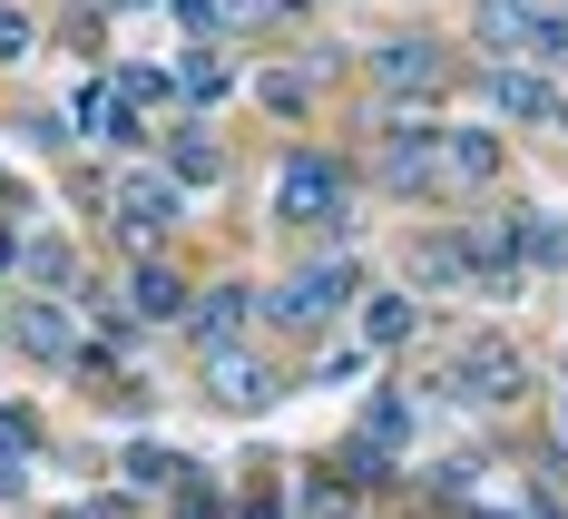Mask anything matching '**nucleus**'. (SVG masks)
<instances>
[{"mask_svg": "<svg viewBox=\"0 0 568 519\" xmlns=\"http://www.w3.org/2000/svg\"><path fill=\"white\" fill-rule=\"evenodd\" d=\"M559 431H568V403H559Z\"/></svg>", "mask_w": 568, "mask_h": 519, "instance_id": "b1692460", "label": "nucleus"}, {"mask_svg": "<svg viewBox=\"0 0 568 519\" xmlns=\"http://www.w3.org/2000/svg\"><path fill=\"white\" fill-rule=\"evenodd\" d=\"M168 167H176V176H216V147H206V138H176Z\"/></svg>", "mask_w": 568, "mask_h": 519, "instance_id": "4be33fe9", "label": "nucleus"}, {"mask_svg": "<svg viewBox=\"0 0 568 519\" xmlns=\"http://www.w3.org/2000/svg\"><path fill=\"white\" fill-rule=\"evenodd\" d=\"M363 334H373V344H402V334H412V304H402V294H373V304H363Z\"/></svg>", "mask_w": 568, "mask_h": 519, "instance_id": "f3484780", "label": "nucleus"}, {"mask_svg": "<svg viewBox=\"0 0 568 519\" xmlns=\"http://www.w3.org/2000/svg\"><path fill=\"white\" fill-rule=\"evenodd\" d=\"M216 393H226V403H265V393H275V373H265V363H235V353H216Z\"/></svg>", "mask_w": 568, "mask_h": 519, "instance_id": "f8f14e48", "label": "nucleus"}, {"mask_svg": "<svg viewBox=\"0 0 568 519\" xmlns=\"http://www.w3.org/2000/svg\"><path fill=\"white\" fill-rule=\"evenodd\" d=\"M138 314H158V324H168V314H186V285H176L168 265H148V275H138Z\"/></svg>", "mask_w": 568, "mask_h": 519, "instance_id": "2eb2a0df", "label": "nucleus"}, {"mask_svg": "<svg viewBox=\"0 0 568 519\" xmlns=\"http://www.w3.org/2000/svg\"><path fill=\"white\" fill-rule=\"evenodd\" d=\"M275 216H284V226H324V216H343V167H334V157H294Z\"/></svg>", "mask_w": 568, "mask_h": 519, "instance_id": "7ed1b4c3", "label": "nucleus"}, {"mask_svg": "<svg viewBox=\"0 0 568 519\" xmlns=\"http://www.w3.org/2000/svg\"><path fill=\"white\" fill-rule=\"evenodd\" d=\"M118 226L138 235V245H158V235L176 226V176H118Z\"/></svg>", "mask_w": 568, "mask_h": 519, "instance_id": "20e7f679", "label": "nucleus"}, {"mask_svg": "<svg viewBox=\"0 0 568 519\" xmlns=\"http://www.w3.org/2000/svg\"><path fill=\"white\" fill-rule=\"evenodd\" d=\"M176 89H186L196 109H216V99H226V69H216V59H186V69H176Z\"/></svg>", "mask_w": 568, "mask_h": 519, "instance_id": "6ab92c4d", "label": "nucleus"}, {"mask_svg": "<svg viewBox=\"0 0 568 519\" xmlns=\"http://www.w3.org/2000/svg\"><path fill=\"white\" fill-rule=\"evenodd\" d=\"M20 265H30V285H69V245H59V235H30Z\"/></svg>", "mask_w": 568, "mask_h": 519, "instance_id": "dca6fc26", "label": "nucleus"}, {"mask_svg": "<svg viewBox=\"0 0 568 519\" xmlns=\"http://www.w3.org/2000/svg\"><path fill=\"white\" fill-rule=\"evenodd\" d=\"M255 99H265L275 118H304V99H314V89H304L294 69H265V79H255Z\"/></svg>", "mask_w": 568, "mask_h": 519, "instance_id": "a211bd4d", "label": "nucleus"}, {"mask_svg": "<svg viewBox=\"0 0 568 519\" xmlns=\"http://www.w3.org/2000/svg\"><path fill=\"white\" fill-rule=\"evenodd\" d=\"M245 314H255V294H245V285L206 294V304H196V344H206V353H226V344H235V324H245Z\"/></svg>", "mask_w": 568, "mask_h": 519, "instance_id": "6e6552de", "label": "nucleus"}, {"mask_svg": "<svg viewBox=\"0 0 568 519\" xmlns=\"http://www.w3.org/2000/svg\"><path fill=\"white\" fill-rule=\"evenodd\" d=\"M168 20H176V30H186V40H196V50L216 40V0H168Z\"/></svg>", "mask_w": 568, "mask_h": 519, "instance_id": "aec40b11", "label": "nucleus"}, {"mask_svg": "<svg viewBox=\"0 0 568 519\" xmlns=\"http://www.w3.org/2000/svg\"><path fill=\"white\" fill-rule=\"evenodd\" d=\"M20 50H30V20H20V10L0 0V59H20Z\"/></svg>", "mask_w": 568, "mask_h": 519, "instance_id": "5701e85b", "label": "nucleus"}, {"mask_svg": "<svg viewBox=\"0 0 568 519\" xmlns=\"http://www.w3.org/2000/svg\"><path fill=\"white\" fill-rule=\"evenodd\" d=\"M529 50H539V59L568 50V10H529Z\"/></svg>", "mask_w": 568, "mask_h": 519, "instance_id": "412c9836", "label": "nucleus"}, {"mask_svg": "<svg viewBox=\"0 0 568 519\" xmlns=\"http://www.w3.org/2000/svg\"><path fill=\"white\" fill-rule=\"evenodd\" d=\"M452 393L460 403H519L529 393V363L510 353V334H470L460 363H452Z\"/></svg>", "mask_w": 568, "mask_h": 519, "instance_id": "f257e3e1", "label": "nucleus"}, {"mask_svg": "<svg viewBox=\"0 0 568 519\" xmlns=\"http://www.w3.org/2000/svg\"><path fill=\"white\" fill-rule=\"evenodd\" d=\"M490 176H500V138L452 128V186H490Z\"/></svg>", "mask_w": 568, "mask_h": 519, "instance_id": "9d476101", "label": "nucleus"}, {"mask_svg": "<svg viewBox=\"0 0 568 519\" xmlns=\"http://www.w3.org/2000/svg\"><path fill=\"white\" fill-rule=\"evenodd\" d=\"M432 79H442V50L432 40H393L383 50V89H432Z\"/></svg>", "mask_w": 568, "mask_h": 519, "instance_id": "1a4fd4ad", "label": "nucleus"}, {"mask_svg": "<svg viewBox=\"0 0 568 519\" xmlns=\"http://www.w3.org/2000/svg\"><path fill=\"white\" fill-rule=\"evenodd\" d=\"M10 344L59 363V353L79 344V324H69V304H50V294H20V304H10Z\"/></svg>", "mask_w": 568, "mask_h": 519, "instance_id": "423d86ee", "label": "nucleus"}, {"mask_svg": "<svg viewBox=\"0 0 568 519\" xmlns=\"http://www.w3.org/2000/svg\"><path fill=\"white\" fill-rule=\"evenodd\" d=\"M383 186L393 196H452V138H383Z\"/></svg>", "mask_w": 568, "mask_h": 519, "instance_id": "f03ea898", "label": "nucleus"}, {"mask_svg": "<svg viewBox=\"0 0 568 519\" xmlns=\"http://www.w3.org/2000/svg\"><path fill=\"white\" fill-rule=\"evenodd\" d=\"M519 255L529 265H568V226L559 216H519Z\"/></svg>", "mask_w": 568, "mask_h": 519, "instance_id": "ddd939ff", "label": "nucleus"}, {"mask_svg": "<svg viewBox=\"0 0 568 519\" xmlns=\"http://www.w3.org/2000/svg\"><path fill=\"white\" fill-rule=\"evenodd\" d=\"M353 294H363L353 265H314V275H304V285H284L265 314H275V324H314V314H334V304H353Z\"/></svg>", "mask_w": 568, "mask_h": 519, "instance_id": "39448f33", "label": "nucleus"}, {"mask_svg": "<svg viewBox=\"0 0 568 519\" xmlns=\"http://www.w3.org/2000/svg\"><path fill=\"white\" fill-rule=\"evenodd\" d=\"M480 50H529V10H519V0H480Z\"/></svg>", "mask_w": 568, "mask_h": 519, "instance_id": "9b49d317", "label": "nucleus"}, {"mask_svg": "<svg viewBox=\"0 0 568 519\" xmlns=\"http://www.w3.org/2000/svg\"><path fill=\"white\" fill-rule=\"evenodd\" d=\"M79 138H128V118H118V89H79Z\"/></svg>", "mask_w": 568, "mask_h": 519, "instance_id": "4468645a", "label": "nucleus"}, {"mask_svg": "<svg viewBox=\"0 0 568 519\" xmlns=\"http://www.w3.org/2000/svg\"><path fill=\"white\" fill-rule=\"evenodd\" d=\"M490 109H510V118H559V99H549V79H539V69H490Z\"/></svg>", "mask_w": 568, "mask_h": 519, "instance_id": "0eeeda50", "label": "nucleus"}]
</instances>
